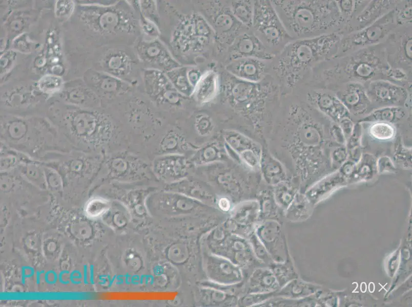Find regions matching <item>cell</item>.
<instances>
[{"mask_svg":"<svg viewBox=\"0 0 412 307\" xmlns=\"http://www.w3.org/2000/svg\"><path fill=\"white\" fill-rule=\"evenodd\" d=\"M290 95L293 100L288 106V118L293 127L289 143L292 157L302 181L319 178L332 166V122L300 95Z\"/></svg>","mask_w":412,"mask_h":307,"instance_id":"cell-1","label":"cell"},{"mask_svg":"<svg viewBox=\"0 0 412 307\" xmlns=\"http://www.w3.org/2000/svg\"><path fill=\"white\" fill-rule=\"evenodd\" d=\"M342 34L341 32L290 42L271 62L270 74L278 82L282 95L290 94L304 84L313 68L334 57Z\"/></svg>","mask_w":412,"mask_h":307,"instance_id":"cell-2","label":"cell"},{"mask_svg":"<svg viewBox=\"0 0 412 307\" xmlns=\"http://www.w3.org/2000/svg\"><path fill=\"white\" fill-rule=\"evenodd\" d=\"M390 68L384 42L317 64L312 70L306 84L329 90L350 82L365 86L373 80H386Z\"/></svg>","mask_w":412,"mask_h":307,"instance_id":"cell-3","label":"cell"},{"mask_svg":"<svg viewBox=\"0 0 412 307\" xmlns=\"http://www.w3.org/2000/svg\"><path fill=\"white\" fill-rule=\"evenodd\" d=\"M271 2L293 40L340 32L344 27L336 1L271 0Z\"/></svg>","mask_w":412,"mask_h":307,"instance_id":"cell-4","label":"cell"},{"mask_svg":"<svg viewBox=\"0 0 412 307\" xmlns=\"http://www.w3.org/2000/svg\"><path fill=\"white\" fill-rule=\"evenodd\" d=\"M221 86L218 99L234 112L252 120H259L280 103V87L270 74L258 83L241 80L220 66Z\"/></svg>","mask_w":412,"mask_h":307,"instance_id":"cell-5","label":"cell"},{"mask_svg":"<svg viewBox=\"0 0 412 307\" xmlns=\"http://www.w3.org/2000/svg\"><path fill=\"white\" fill-rule=\"evenodd\" d=\"M174 23L169 43L177 61L182 58L198 65L214 60V32L196 9L177 15Z\"/></svg>","mask_w":412,"mask_h":307,"instance_id":"cell-6","label":"cell"},{"mask_svg":"<svg viewBox=\"0 0 412 307\" xmlns=\"http://www.w3.org/2000/svg\"><path fill=\"white\" fill-rule=\"evenodd\" d=\"M195 9L205 19L215 36L214 60L222 54L239 35L249 30L234 16L229 0L200 1Z\"/></svg>","mask_w":412,"mask_h":307,"instance_id":"cell-7","label":"cell"},{"mask_svg":"<svg viewBox=\"0 0 412 307\" xmlns=\"http://www.w3.org/2000/svg\"><path fill=\"white\" fill-rule=\"evenodd\" d=\"M250 29L274 57L293 41L282 25L271 0H254Z\"/></svg>","mask_w":412,"mask_h":307,"instance_id":"cell-8","label":"cell"},{"mask_svg":"<svg viewBox=\"0 0 412 307\" xmlns=\"http://www.w3.org/2000/svg\"><path fill=\"white\" fill-rule=\"evenodd\" d=\"M397 27L392 10L369 26L343 35L334 57L343 56L366 47L384 43Z\"/></svg>","mask_w":412,"mask_h":307,"instance_id":"cell-9","label":"cell"},{"mask_svg":"<svg viewBox=\"0 0 412 307\" xmlns=\"http://www.w3.org/2000/svg\"><path fill=\"white\" fill-rule=\"evenodd\" d=\"M139 63L135 50L125 46L109 50L101 60L102 72L131 84L139 75Z\"/></svg>","mask_w":412,"mask_h":307,"instance_id":"cell-10","label":"cell"},{"mask_svg":"<svg viewBox=\"0 0 412 307\" xmlns=\"http://www.w3.org/2000/svg\"><path fill=\"white\" fill-rule=\"evenodd\" d=\"M411 25L397 27L384 42L389 65L411 77Z\"/></svg>","mask_w":412,"mask_h":307,"instance_id":"cell-11","label":"cell"},{"mask_svg":"<svg viewBox=\"0 0 412 307\" xmlns=\"http://www.w3.org/2000/svg\"><path fill=\"white\" fill-rule=\"evenodd\" d=\"M134 50L140 63L145 69H154L164 73L181 67L170 50L159 38L137 39Z\"/></svg>","mask_w":412,"mask_h":307,"instance_id":"cell-12","label":"cell"},{"mask_svg":"<svg viewBox=\"0 0 412 307\" xmlns=\"http://www.w3.org/2000/svg\"><path fill=\"white\" fill-rule=\"evenodd\" d=\"M365 87L373 107L374 105H377V108L385 106L408 108L410 105L411 89L385 79L373 80Z\"/></svg>","mask_w":412,"mask_h":307,"instance_id":"cell-13","label":"cell"},{"mask_svg":"<svg viewBox=\"0 0 412 307\" xmlns=\"http://www.w3.org/2000/svg\"><path fill=\"white\" fill-rule=\"evenodd\" d=\"M294 93L304 94L308 103L337 124L344 119H351L349 111L334 92L329 89L303 86Z\"/></svg>","mask_w":412,"mask_h":307,"instance_id":"cell-14","label":"cell"},{"mask_svg":"<svg viewBox=\"0 0 412 307\" xmlns=\"http://www.w3.org/2000/svg\"><path fill=\"white\" fill-rule=\"evenodd\" d=\"M246 57L271 60L274 57L265 48L251 29L239 35L217 58L224 66L232 61Z\"/></svg>","mask_w":412,"mask_h":307,"instance_id":"cell-15","label":"cell"},{"mask_svg":"<svg viewBox=\"0 0 412 307\" xmlns=\"http://www.w3.org/2000/svg\"><path fill=\"white\" fill-rule=\"evenodd\" d=\"M330 90L334 92L351 115H363L374 109L362 84L347 82Z\"/></svg>","mask_w":412,"mask_h":307,"instance_id":"cell-16","label":"cell"},{"mask_svg":"<svg viewBox=\"0 0 412 307\" xmlns=\"http://www.w3.org/2000/svg\"><path fill=\"white\" fill-rule=\"evenodd\" d=\"M271 60L246 57L232 61L222 67L229 73L241 80L258 83L270 74Z\"/></svg>","mask_w":412,"mask_h":307,"instance_id":"cell-17","label":"cell"},{"mask_svg":"<svg viewBox=\"0 0 412 307\" xmlns=\"http://www.w3.org/2000/svg\"><path fill=\"white\" fill-rule=\"evenodd\" d=\"M397 1H369L364 9L340 31L343 35L361 30L394 9Z\"/></svg>","mask_w":412,"mask_h":307,"instance_id":"cell-18","label":"cell"},{"mask_svg":"<svg viewBox=\"0 0 412 307\" xmlns=\"http://www.w3.org/2000/svg\"><path fill=\"white\" fill-rule=\"evenodd\" d=\"M142 77L146 92L156 98L175 102L182 95L174 87L163 72L145 69Z\"/></svg>","mask_w":412,"mask_h":307,"instance_id":"cell-19","label":"cell"},{"mask_svg":"<svg viewBox=\"0 0 412 307\" xmlns=\"http://www.w3.org/2000/svg\"><path fill=\"white\" fill-rule=\"evenodd\" d=\"M220 86V65L213 61L204 71L192 96L197 102L205 104L218 99Z\"/></svg>","mask_w":412,"mask_h":307,"instance_id":"cell-20","label":"cell"},{"mask_svg":"<svg viewBox=\"0 0 412 307\" xmlns=\"http://www.w3.org/2000/svg\"><path fill=\"white\" fill-rule=\"evenodd\" d=\"M224 138L226 144L238 154L246 165L254 169L259 166L260 150L253 141L241 134L235 132L226 133Z\"/></svg>","mask_w":412,"mask_h":307,"instance_id":"cell-21","label":"cell"},{"mask_svg":"<svg viewBox=\"0 0 412 307\" xmlns=\"http://www.w3.org/2000/svg\"><path fill=\"white\" fill-rule=\"evenodd\" d=\"M208 264L210 277L218 282L230 284L238 282L242 279L239 269L229 260L214 256L210 259Z\"/></svg>","mask_w":412,"mask_h":307,"instance_id":"cell-22","label":"cell"},{"mask_svg":"<svg viewBox=\"0 0 412 307\" xmlns=\"http://www.w3.org/2000/svg\"><path fill=\"white\" fill-rule=\"evenodd\" d=\"M88 80L91 86L100 91L109 93H121L130 88L131 84L104 72H91Z\"/></svg>","mask_w":412,"mask_h":307,"instance_id":"cell-23","label":"cell"},{"mask_svg":"<svg viewBox=\"0 0 412 307\" xmlns=\"http://www.w3.org/2000/svg\"><path fill=\"white\" fill-rule=\"evenodd\" d=\"M407 108L402 106H385L375 108L364 117L360 119L358 123L384 122L390 124L396 123L404 119L407 114Z\"/></svg>","mask_w":412,"mask_h":307,"instance_id":"cell-24","label":"cell"},{"mask_svg":"<svg viewBox=\"0 0 412 307\" xmlns=\"http://www.w3.org/2000/svg\"><path fill=\"white\" fill-rule=\"evenodd\" d=\"M278 281L270 271L258 269L251 276L250 280V290L253 293H263L276 289Z\"/></svg>","mask_w":412,"mask_h":307,"instance_id":"cell-25","label":"cell"},{"mask_svg":"<svg viewBox=\"0 0 412 307\" xmlns=\"http://www.w3.org/2000/svg\"><path fill=\"white\" fill-rule=\"evenodd\" d=\"M230 7L235 17L249 29L252 25L254 0H229Z\"/></svg>","mask_w":412,"mask_h":307,"instance_id":"cell-26","label":"cell"},{"mask_svg":"<svg viewBox=\"0 0 412 307\" xmlns=\"http://www.w3.org/2000/svg\"><path fill=\"white\" fill-rule=\"evenodd\" d=\"M73 118V125L80 135L89 136L97 130L99 116L86 111L77 112Z\"/></svg>","mask_w":412,"mask_h":307,"instance_id":"cell-27","label":"cell"},{"mask_svg":"<svg viewBox=\"0 0 412 307\" xmlns=\"http://www.w3.org/2000/svg\"><path fill=\"white\" fill-rule=\"evenodd\" d=\"M168 78L181 95L192 96L194 89L191 85L187 75V67L181 66L166 73Z\"/></svg>","mask_w":412,"mask_h":307,"instance_id":"cell-28","label":"cell"},{"mask_svg":"<svg viewBox=\"0 0 412 307\" xmlns=\"http://www.w3.org/2000/svg\"><path fill=\"white\" fill-rule=\"evenodd\" d=\"M229 242L226 250L227 254L234 263L241 266L246 265L252 258V254L248 244L242 239H236Z\"/></svg>","mask_w":412,"mask_h":307,"instance_id":"cell-29","label":"cell"},{"mask_svg":"<svg viewBox=\"0 0 412 307\" xmlns=\"http://www.w3.org/2000/svg\"><path fill=\"white\" fill-rule=\"evenodd\" d=\"M369 2V1H336L344 27L364 9Z\"/></svg>","mask_w":412,"mask_h":307,"instance_id":"cell-30","label":"cell"},{"mask_svg":"<svg viewBox=\"0 0 412 307\" xmlns=\"http://www.w3.org/2000/svg\"><path fill=\"white\" fill-rule=\"evenodd\" d=\"M130 2L136 12L155 24L159 28L160 21L157 3L154 1H137Z\"/></svg>","mask_w":412,"mask_h":307,"instance_id":"cell-31","label":"cell"},{"mask_svg":"<svg viewBox=\"0 0 412 307\" xmlns=\"http://www.w3.org/2000/svg\"><path fill=\"white\" fill-rule=\"evenodd\" d=\"M371 123L368 133L374 139L379 141H389L395 138L396 129L393 124L384 122Z\"/></svg>","mask_w":412,"mask_h":307,"instance_id":"cell-32","label":"cell"},{"mask_svg":"<svg viewBox=\"0 0 412 307\" xmlns=\"http://www.w3.org/2000/svg\"><path fill=\"white\" fill-rule=\"evenodd\" d=\"M411 1H397L394 8L397 27L411 25Z\"/></svg>","mask_w":412,"mask_h":307,"instance_id":"cell-33","label":"cell"},{"mask_svg":"<svg viewBox=\"0 0 412 307\" xmlns=\"http://www.w3.org/2000/svg\"><path fill=\"white\" fill-rule=\"evenodd\" d=\"M262 169L264 177L269 182L277 184L284 181V171L280 163L270 159L263 162Z\"/></svg>","mask_w":412,"mask_h":307,"instance_id":"cell-34","label":"cell"},{"mask_svg":"<svg viewBox=\"0 0 412 307\" xmlns=\"http://www.w3.org/2000/svg\"><path fill=\"white\" fill-rule=\"evenodd\" d=\"M258 205L255 202H249L237 207L234 211V216L238 222L248 224L256 217L258 212Z\"/></svg>","mask_w":412,"mask_h":307,"instance_id":"cell-35","label":"cell"},{"mask_svg":"<svg viewBox=\"0 0 412 307\" xmlns=\"http://www.w3.org/2000/svg\"><path fill=\"white\" fill-rule=\"evenodd\" d=\"M277 184L275 190L276 200L281 206L287 207L293 198L294 189L292 185L284 181Z\"/></svg>","mask_w":412,"mask_h":307,"instance_id":"cell-36","label":"cell"},{"mask_svg":"<svg viewBox=\"0 0 412 307\" xmlns=\"http://www.w3.org/2000/svg\"><path fill=\"white\" fill-rule=\"evenodd\" d=\"M138 14V13H137ZM141 34L142 39L152 40L158 38L161 34L159 27L154 23L138 14Z\"/></svg>","mask_w":412,"mask_h":307,"instance_id":"cell-37","label":"cell"},{"mask_svg":"<svg viewBox=\"0 0 412 307\" xmlns=\"http://www.w3.org/2000/svg\"><path fill=\"white\" fill-rule=\"evenodd\" d=\"M394 148V157L397 163L406 168H410L411 165V150L402 145L398 138Z\"/></svg>","mask_w":412,"mask_h":307,"instance_id":"cell-38","label":"cell"},{"mask_svg":"<svg viewBox=\"0 0 412 307\" xmlns=\"http://www.w3.org/2000/svg\"><path fill=\"white\" fill-rule=\"evenodd\" d=\"M364 158L363 161L361 162V164L354 173V179L366 180L370 178L373 174L374 170L372 162H368L371 158H367L366 156Z\"/></svg>","mask_w":412,"mask_h":307,"instance_id":"cell-39","label":"cell"},{"mask_svg":"<svg viewBox=\"0 0 412 307\" xmlns=\"http://www.w3.org/2000/svg\"><path fill=\"white\" fill-rule=\"evenodd\" d=\"M347 157V150L344 146H338L332 150L331 154L332 166H341L346 161Z\"/></svg>","mask_w":412,"mask_h":307,"instance_id":"cell-40","label":"cell"},{"mask_svg":"<svg viewBox=\"0 0 412 307\" xmlns=\"http://www.w3.org/2000/svg\"><path fill=\"white\" fill-rule=\"evenodd\" d=\"M376 168L379 173H395L396 171L394 163L387 156H382L379 158L377 162Z\"/></svg>","mask_w":412,"mask_h":307,"instance_id":"cell-41","label":"cell"},{"mask_svg":"<svg viewBox=\"0 0 412 307\" xmlns=\"http://www.w3.org/2000/svg\"><path fill=\"white\" fill-rule=\"evenodd\" d=\"M196 125L198 130L202 135L209 134L213 129V124L210 117L207 114H201L197 117Z\"/></svg>","mask_w":412,"mask_h":307,"instance_id":"cell-42","label":"cell"},{"mask_svg":"<svg viewBox=\"0 0 412 307\" xmlns=\"http://www.w3.org/2000/svg\"><path fill=\"white\" fill-rule=\"evenodd\" d=\"M330 135L334 141L339 145H344L346 138L340 125L334 122H331L329 127Z\"/></svg>","mask_w":412,"mask_h":307,"instance_id":"cell-43","label":"cell"},{"mask_svg":"<svg viewBox=\"0 0 412 307\" xmlns=\"http://www.w3.org/2000/svg\"><path fill=\"white\" fill-rule=\"evenodd\" d=\"M338 124L341 127L346 139L347 138H349L352 133L354 126L351 119V118L344 119L342 120L338 123Z\"/></svg>","mask_w":412,"mask_h":307,"instance_id":"cell-44","label":"cell"},{"mask_svg":"<svg viewBox=\"0 0 412 307\" xmlns=\"http://www.w3.org/2000/svg\"><path fill=\"white\" fill-rule=\"evenodd\" d=\"M219 151H217L215 148L213 146H210L206 148L203 151V159L205 161L210 162L214 160L217 157H218Z\"/></svg>","mask_w":412,"mask_h":307,"instance_id":"cell-45","label":"cell"},{"mask_svg":"<svg viewBox=\"0 0 412 307\" xmlns=\"http://www.w3.org/2000/svg\"><path fill=\"white\" fill-rule=\"evenodd\" d=\"M218 205L222 210L227 211L230 208L231 204L228 199L223 198L219 200Z\"/></svg>","mask_w":412,"mask_h":307,"instance_id":"cell-46","label":"cell"}]
</instances>
